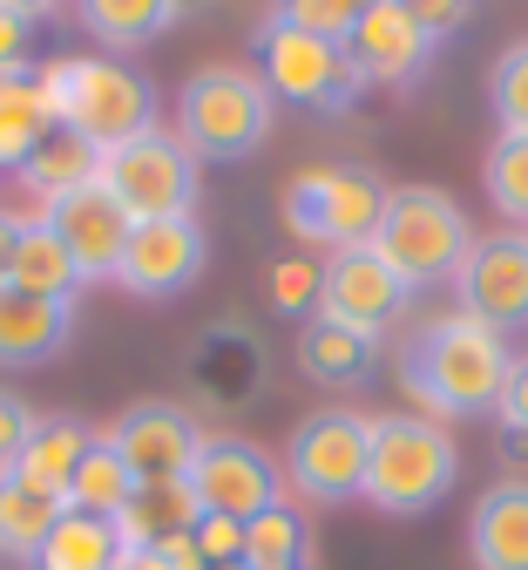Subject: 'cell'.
Listing matches in <instances>:
<instances>
[{
    "instance_id": "cell-1",
    "label": "cell",
    "mask_w": 528,
    "mask_h": 570,
    "mask_svg": "<svg viewBox=\"0 0 528 570\" xmlns=\"http://www.w3.org/2000/svg\"><path fill=\"white\" fill-rule=\"evenodd\" d=\"M508 367H515V353L495 326L468 320V313H440L434 326L414 333L407 346V361H400V387L414 407L434 414H495L501 387H508Z\"/></svg>"
},
{
    "instance_id": "cell-2",
    "label": "cell",
    "mask_w": 528,
    "mask_h": 570,
    "mask_svg": "<svg viewBox=\"0 0 528 570\" xmlns=\"http://www.w3.org/2000/svg\"><path fill=\"white\" fill-rule=\"evenodd\" d=\"M34 96H41L48 122H68L74 136H89L96 150H116V142L157 129V89L116 55H54V61H41Z\"/></svg>"
},
{
    "instance_id": "cell-3",
    "label": "cell",
    "mask_w": 528,
    "mask_h": 570,
    "mask_svg": "<svg viewBox=\"0 0 528 570\" xmlns=\"http://www.w3.org/2000/svg\"><path fill=\"white\" fill-rule=\"evenodd\" d=\"M271 109H278V96L265 89L258 68L210 61L177 96V136L197 164H245L271 136Z\"/></svg>"
},
{
    "instance_id": "cell-4",
    "label": "cell",
    "mask_w": 528,
    "mask_h": 570,
    "mask_svg": "<svg viewBox=\"0 0 528 570\" xmlns=\"http://www.w3.org/2000/svg\"><path fill=\"white\" fill-rule=\"evenodd\" d=\"M461 475V449L427 414H380L372 421V469L366 503L380 517H427Z\"/></svg>"
},
{
    "instance_id": "cell-5",
    "label": "cell",
    "mask_w": 528,
    "mask_h": 570,
    "mask_svg": "<svg viewBox=\"0 0 528 570\" xmlns=\"http://www.w3.org/2000/svg\"><path fill=\"white\" fill-rule=\"evenodd\" d=\"M387 197L393 190L366 164H312L278 190V210H285V232L298 245L352 252V245H372V232L387 218Z\"/></svg>"
},
{
    "instance_id": "cell-6",
    "label": "cell",
    "mask_w": 528,
    "mask_h": 570,
    "mask_svg": "<svg viewBox=\"0 0 528 570\" xmlns=\"http://www.w3.org/2000/svg\"><path fill=\"white\" fill-rule=\"evenodd\" d=\"M475 232L461 218V204L434 190V184H400L387 197V218L380 232H372V252H380L407 293H420V285H440V278H455L461 258H468Z\"/></svg>"
},
{
    "instance_id": "cell-7",
    "label": "cell",
    "mask_w": 528,
    "mask_h": 570,
    "mask_svg": "<svg viewBox=\"0 0 528 570\" xmlns=\"http://www.w3.org/2000/svg\"><path fill=\"white\" fill-rule=\"evenodd\" d=\"M366 469H372V421L352 407H319L291 428L285 442V482L306 503H352L366 495Z\"/></svg>"
},
{
    "instance_id": "cell-8",
    "label": "cell",
    "mask_w": 528,
    "mask_h": 570,
    "mask_svg": "<svg viewBox=\"0 0 528 570\" xmlns=\"http://www.w3.org/2000/svg\"><path fill=\"white\" fill-rule=\"evenodd\" d=\"M102 184L136 225L149 218H190L197 210V157L183 150V136L170 129H142L116 150H102Z\"/></svg>"
},
{
    "instance_id": "cell-9",
    "label": "cell",
    "mask_w": 528,
    "mask_h": 570,
    "mask_svg": "<svg viewBox=\"0 0 528 570\" xmlns=\"http://www.w3.org/2000/svg\"><path fill=\"white\" fill-rule=\"evenodd\" d=\"M258 55H265V89L278 102H298V109H352L366 96L359 68L346 61V41H319V35H298V28H278L265 21L258 28Z\"/></svg>"
},
{
    "instance_id": "cell-10",
    "label": "cell",
    "mask_w": 528,
    "mask_h": 570,
    "mask_svg": "<svg viewBox=\"0 0 528 570\" xmlns=\"http://www.w3.org/2000/svg\"><path fill=\"white\" fill-rule=\"evenodd\" d=\"M183 482H190L203 517H231V523H251V517L278 510V489H285L278 462L245 435H203Z\"/></svg>"
},
{
    "instance_id": "cell-11",
    "label": "cell",
    "mask_w": 528,
    "mask_h": 570,
    "mask_svg": "<svg viewBox=\"0 0 528 570\" xmlns=\"http://www.w3.org/2000/svg\"><path fill=\"white\" fill-rule=\"evenodd\" d=\"M455 293H461V313L495 326L501 340L515 326H528V232L475 238L461 272H455Z\"/></svg>"
},
{
    "instance_id": "cell-12",
    "label": "cell",
    "mask_w": 528,
    "mask_h": 570,
    "mask_svg": "<svg viewBox=\"0 0 528 570\" xmlns=\"http://www.w3.org/2000/svg\"><path fill=\"white\" fill-rule=\"evenodd\" d=\"M203 258H210V245H203L197 218H149L129 232L116 285H129L136 299H177L203 278Z\"/></svg>"
},
{
    "instance_id": "cell-13",
    "label": "cell",
    "mask_w": 528,
    "mask_h": 570,
    "mask_svg": "<svg viewBox=\"0 0 528 570\" xmlns=\"http://www.w3.org/2000/svg\"><path fill=\"white\" fill-rule=\"evenodd\" d=\"M407 285L400 272L372 252V245H352V252H326V278H319V313L326 320H346L359 333H387L400 313H407Z\"/></svg>"
},
{
    "instance_id": "cell-14",
    "label": "cell",
    "mask_w": 528,
    "mask_h": 570,
    "mask_svg": "<svg viewBox=\"0 0 528 570\" xmlns=\"http://www.w3.org/2000/svg\"><path fill=\"white\" fill-rule=\"evenodd\" d=\"M41 218H48V225H54V238L68 245V258H74V272H82V285H89V278H116V265H122V245H129L136 218L116 204V190H109V184H82V190L54 197Z\"/></svg>"
},
{
    "instance_id": "cell-15",
    "label": "cell",
    "mask_w": 528,
    "mask_h": 570,
    "mask_svg": "<svg viewBox=\"0 0 528 570\" xmlns=\"http://www.w3.org/2000/svg\"><path fill=\"white\" fill-rule=\"evenodd\" d=\"M116 455L136 469V482H183L197 449H203V428L177 407V401H136L116 428H109Z\"/></svg>"
},
{
    "instance_id": "cell-16",
    "label": "cell",
    "mask_w": 528,
    "mask_h": 570,
    "mask_svg": "<svg viewBox=\"0 0 528 570\" xmlns=\"http://www.w3.org/2000/svg\"><path fill=\"white\" fill-rule=\"evenodd\" d=\"M440 41L420 28V21H407L393 0H380V8H366L359 21H352V35H346V61L359 68V82L372 89V82H387V89H400V82H414L420 68H427V55H434Z\"/></svg>"
},
{
    "instance_id": "cell-17",
    "label": "cell",
    "mask_w": 528,
    "mask_h": 570,
    "mask_svg": "<svg viewBox=\"0 0 528 570\" xmlns=\"http://www.w3.org/2000/svg\"><path fill=\"white\" fill-rule=\"evenodd\" d=\"M74 333V299H41L21 285H0V367H41Z\"/></svg>"
},
{
    "instance_id": "cell-18",
    "label": "cell",
    "mask_w": 528,
    "mask_h": 570,
    "mask_svg": "<svg viewBox=\"0 0 528 570\" xmlns=\"http://www.w3.org/2000/svg\"><path fill=\"white\" fill-rule=\"evenodd\" d=\"M298 367H306V381H319V387H366L380 374V333H359L346 320L312 313L298 326Z\"/></svg>"
},
{
    "instance_id": "cell-19",
    "label": "cell",
    "mask_w": 528,
    "mask_h": 570,
    "mask_svg": "<svg viewBox=\"0 0 528 570\" xmlns=\"http://www.w3.org/2000/svg\"><path fill=\"white\" fill-rule=\"evenodd\" d=\"M468 550L481 570H528V482H495L475 523H468Z\"/></svg>"
},
{
    "instance_id": "cell-20",
    "label": "cell",
    "mask_w": 528,
    "mask_h": 570,
    "mask_svg": "<svg viewBox=\"0 0 528 570\" xmlns=\"http://www.w3.org/2000/svg\"><path fill=\"white\" fill-rule=\"evenodd\" d=\"M89 442H96V428H89V421H74V414H48V421H34V428H28V442H21V455H14V469H8V475L34 482V489H48V495H68V475L82 469Z\"/></svg>"
},
{
    "instance_id": "cell-21",
    "label": "cell",
    "mask_w": 528,
    "mask_h": 570,
    "mask_svg": "<svg viewBox=\"0 0 528 570\" xmlns=\"http://www.w3.org/2000/svg\"><path fill=\"white\" fill-rule=\"evenodd\" d=\"M34 197H41V210L54 204V197H68V190H82V184H102V150L89 136H74L68 122H54L41 142H34V157L14 170Z\"/></svg>"
},
{
    "instance_id": "cell-22",
    "label": "cell",
    "mask_w": 528,
    "mask_h": 570,
    "mask_svg": "<svg viewBox=\"0 0 528 570\" xmlns=\"http://www.w3.org/2000/svg\"><path fill=\"white\" fill-rule=\"evenodd\" d=\"M197 523H203V510H197L190 482H136L129 510L116 517V530H122L129 550H157L163 537H190Z\"/></svg>"
},
{
    "instance_id": "cell-23",
    "label": "cell",
    "mask_w": 528,
    "mask_h": 570,
    "mask_svg": "<svg viewBox=\"0 0 528 570\" xmlns=\"http://www.w3.org/2000/svg\"><path fill=\"white\" fill-rule=\"evenodd\" d=\"M122 557H129V543H122L116 517H82V510H68V517L48 530L34 570H122Z\"/></svg>"
},
{
    "instance_id": "cell-24",
    "label": "cell",
    "mask_w": 528,
    "mask_h": 570,
    "mask_svg": "<svg viewBox=\"0 0 528 570\" xmlns=\"http://www.w3.org/2000/svg\"><path fill=\"white\" fill-rule=\"evenodd\" d=\"M8 285H21V293H41V299H74L82 293V272H74V258H68V245L54 238V225L41 218H21V238H14V278Z\"/></svg>"
},
{
    "instance_id": "cell-25",
    "label": "cell",
    "mask_w": 528,
    "mask_h": 570,
    "mask_svg": "<svg viewBox=\"0 0 528 570\" xmlns=\"http://www.w3.org/2000/svg\"><path fill=\"white\" fill-rule=\"evenodd\" d=\"M61 517H68L61 495L34 489V482H21V475H0V550H8V557L34 563L41 543H48V530H54Z\"/></svg>"
},
{
    "instance_id": "cell-26",
    "label": "cell",
    "mask_w": 528,
    "mask_h": 570,
    "mask_svg": "<svg viewBox=\"0 0 528 570\" xmlns=\"http://www.w3.org/2000/svg\"><path fill=\"white\" fill-rule=\"evenodd\" d=\"M129 495H136V469L116 455L109 435H96L89 455H82V469L68 475V495H61V503H68V510H82V517H122V510H129Z\"/></svg>"
},
{
    "instance_id": "cell-27",
    "label": "cell",
    "mask_w": 528,
    "mask_h": 570,
    "mask_svg": "<svg viewBox=\"0 0 528 570\" xmlns=\"http://www.w3.org/2000/svg\"><path fill=\"white\" fill-rule=\"evenodd\" d=\"M74 14H82V28L102 48H142L177 21L170 0H74Z\"/></svg>"
},
{
    "instance_id": "cell-28",
    "label": "cell",
    "mask_w": 528,
    "mask_h": 570,
    "mask_svg": "<svg viewBox=\"0 0 528 570\" xmlns=\"http://www.w3.org/2000/svg\"><path fill=\"white\" fill-rule=\"evenodd\" d=\"M48 129H54V122H48V109H41V96H34V68H21V76H0V170H21Z\"/></svg>"
},
{
    "instance_id": "cell-29",
    "label": "cell",
    "mask_w": 528,
    "mask_h": 570,
    "mask_svg": "<svg viewBox=\"0 0 528 570\" xmlns=\"http://www.w3.org/2000/svg\"><path fill=\"white\" fill-rule=\"evenodd\" d=\"M306 557H312V530H306V517L298 510H265V517H251L245 523V570H306Z\"/></svg>"
},
{
    "instance_id": "cell-30",
    "label": "cell",
    "mask_w": 528,
    "mask_h": 570,
    "mask_svg": "<svg viewBox=\"0 0 528 570\" xmlns=\"http://www.w3.org/2000/svg\"><path fill=\"white\" fill-rule=\"evenodd\" d=\"M488 102H495V122L501 136H528V41H515L495 76H488Z\"/></svg>"
},
{
    "instance_id": "cell-31",
    "label": "cell",
    "mask_w": 528,
    "mask_h": 570,
    "mask_svg": "<svg viewBox=\"0 0 528 570\" xmlns=\"http://www.w3.org/2000/svg\"><path fill=\"white\" fill-rule=\"evenodd\" d=\"M488 197L508 210V218L528 225V136H495V150H488Z\"/></svg>"
},
{
    "instance_id": "cell-32",
    "label": "cell",
    "mask_w": 528,
    "mask_h": 570,
    "mask_svg": "<svg viewBox=\"0 0 528 570\" xmlns=\"http://www.w3.org/2000/svg\"><path fill=\"white\" fill-rule=\"evenodd\" d=\"M319 278H326V265H319V258L291 252V258H278V265L265 272V293H271V306H278V313H312V306H319Z\"/></svg>"
},
{
    "instance_id": "cell-33",
    "label": "cell",
    "mask_w": 528,
    "mask_h": 570,
    "mask_svg": "<svg viewBox=\"0 0 528 570\" xmlns=\"http://www.w3.org/2000/svg\"><path fill=\"white\" fill-rule=\"evenodd\" d=\"M271 21L298 28V35H319V41H346L352 21H359V8H352V0H278Z\"/></svg>"
},
{
    "instance_id": "cell-34",
    "label": "cell",
    "mask_w": 528,
    "mask_h": 570,
    "mask_svg": "<svg viewBox=\"0 0 528 570\" xmlns=\"http://www.w3.org/2000/svg\"><path fill=\"white\" fill-rule=\"evenodd\" d=\"M190 537H197V550H203L210 570H231L245 557V523H231V517H203Z\"/></svg>"
},
{
    "instance_id": "cell-35",
    "label": "cell",
    "mask_w": 528,
    "mask_h": 570,
    "mask_svg": "<svg viewBox=\"0 0 528 570\" xmlns=\"http://www.w3.org/2000/svg\"><path fill=\"white\" fill-rule=\"evenodd\" d=\"M495 414H501V428H508V442L528 449V353H515V367H508V387H501Z\"/></svg>"
},
{
    "instance_id": "cell-36",
    "label": "cell",
    "mask_w": 528,
    "mask_h": 570,
    "mask_svg": "<svg viewBox=\"0 0 528 570\" xmlns=\"http://www.w3.org/2000/svg\"><path fill=\"white\" fill-rule=\"evenodd\" d=\"M28 428H34V407H28L14 387H0V475L14 469V455H21V442H28Z\"/></svg>"
},
{
    "instance_id": "cell-37",
    "label": "cell",
    "mask_w": 528,
    "mask_h": 570,
    "mask_svg": "<svg viewBox=\"0 0 528 570\" xmlns=\"http://www.w3.org/2000/svg\"><path fill=\"white\" fill-rule=\"evenodd\" d=\"M393 8H400L407 21H420V28L440 41V35H455V28L475 14V0H393Z\"/></svg>"
},
{
    "instance_id": "cell-38",
    "label": "cell",
    "mask_w": 528,
    "mask_h": 570,
    "mask_svg": "<svg viewBox=\"0 0 528 570\" xmlns=\"http://www.w3.org/2000/svg\"><path fill=\"white\" fill-rule=\"evenodd\" d=\"M28 55H34V21H21V14L0 8V76H21Z\"/></svg>"
},
{
    "instance_id": "cell-39",
    "label": "cell",
    "mask_w": 528,
    "mask_h": 570,
    "mask_svg": "<svg viewBox=\"0 0 528 570\" xmlns=\"http://www.w3.org/2000/svg\"><path fill=\"white\" fill-rule=\"evenodd\" d=\"M14 238H21V218H8V210H0V285L14 278Z\"/></svg>"
},
{
    "instance_id": "cell-40",
    "label": "cell",
    "mask_w": 528,
    "mask_h": 570,
    "mask_svg": "<svg viewBox=\"0 0 528 570\" xmlns=\"http://www.w3.org/2000/svg\"><path fill=\"white\" fill-rule=\"evenodd\" d=\"M0 8L21 14V21H41V14H54V8H61V0H0Z\"/></svg>"
},
{
    "instance_id": "cell-41",
    "label": "cell",
    "mask_w": 528,
    "mask_h": 570,
    "mask_svg": "<svg viewBox=\"0 0 528 570\" xmlns=\"http://www.w3.org/2000/svg\"><path fill=\"white\" fill-rule=\"evenodd\" d=\"M122 570H177V563H170L163 550H129V557H122Z\"/></svg>"
},
{
    "instance_id": "cell-42",
    "label": "cell",
    "mask_w": 528,
    "mask_h": 570,
    "mask_svg": "<svg viewBox=\"0 0 528 570\" xmlns=\"http://www.w3.org/2000/svg\"><path fill=\"white\" fill-rule=\"evenodd\" d=\"M190 8H197V0H170V14H190Z\"/></svg>"
},
{
    "instance_id": "cell-43",
    "label": "cell",
    "mask_w": 528,
    "mask_h": 570,
    "mask_svg": "<svg viewBox=\"0 0 528 570\" xmlns=\"http://www.w3.org/2000/svg\"><path fill=\"white\" fill-rule=\"evenodd\" d=\"M352 8H359V14H366V8H380V0H352Z\"/></svg>"
}]
</instances>
